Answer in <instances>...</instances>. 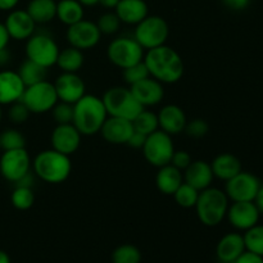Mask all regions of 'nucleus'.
Segmentation results:
<instances>
[{
  "label": "nucleus",
  "instance_id": "nucleus-5",
  "mask_svg": "<svg viewBox=\"0 0 263 263\" xmlns=\"http://www.w3.org/2000/svg\"><path fill=\"white\" fill-rule=\"evenodd\" d=\"M102 99L108 116H112V117H120L133 121L144 109L143 105L135 99L130 87H110L104 92Z\"/></svg>",
  "mask_w": 263,
  "mask_h": 263
},
{
  "label": "nucleus",
  "instance_id": "nucleus-48",
  "mask_svg": "<svg viewBox=\"0 0 263 263\" xmlns=\"http://www.w3.org/2000/svg\"><path fill=\"white\" fill-rule=\"evenodd\" d=\"M20 0H0V10H5V12H10L17 7Z\"/></svg>",
  "mask_w": 263,
  "mask_h": 263
},
{
  "label": "nucleus",
  "instance_id": "nucleus-28",
  "mask_svg": "<svg viewBox=\"0 0 263 263\" xmlns=\"http://www.w3.org/2000/svg\"><path fill=\"white\" fill-rule=\"evenodd\" d=\"M84 5L79 0H59L57 2V17L63 25H74L84 20Z\"/></svg>",
  "mask_w": 263,
  "mask_h": 263
},
{
  "label": "nucleus",
  "instance_id": "nucleus-3",
  "mask_svg": "<svg viewBox=\"0 0 263 263\" xmlns=\"http://www.w3.org/2000/svg\"><path fill=\"white\" fill-rule=\"evenodd\" d=\"M35 176L48 184H62L69 177L72 162L69 156L51 149H45L36 154L32 161Z\"/></svg>",
  "mask_w": 263,
  "mask_h": 263
},
{
  "label": "nucleus",
  "instance_id": "nucleus-37",
  "mask_svg": "<svg viewBox=\"0 0 263 263\" xmlns=\"http://www.w3.org/2000/svg\"><path fill=\"white\" fill-rule=\"evenodd\" d=\"M95 23L102 35H115L116 32H118L122 22L115 12H107L103 13Z\"/></svg>",
  "mask_w": 263,
  "mask_h": 263
},
{
  "label": "nucleus",
  "instance_id": "nucleus-13",
  "mask_svg": "<svg viewBox=\"0 0 263 263\" xmlns=\"http://www.w3.org/2000/svg\"><path fill=\"white\" fill-rule=\"evenodd\" d=\"M66 39L69 46L85 51L95 48L99 44L102 33H100L97 23L87 20H81L74 25L68 26Z\"/></svg>",
  "mask_w": 263,
  "mask_h": 263
},
{
  "label": "nucleus",
  "instance_id": "nucleus-25",
  "mask_svg": "<svg viewBox=\"0 0 263 263\" xmlns=\"http://www.w3.org/2000/svg\"><path fill=\"white\" fill-rule=\"evenodd\" d=\"M211 167H212L213 176L226 182L241 171V162L234 154L222 153L213 158Z\"/></svg>",
  "mask_w": 263,
  "mask_h": 263
},
{
  "label": "nucleus",
  "instance_id": "nucleus-9",
  "mask_svg": "<svg viewBox=\"0 0 263 263\" xmlns=\"http://www.w3.org/2000/svg\"><path fill=\"white\" fill-rule=\"evenodd\" d=\"M21 102L33 115H43L53 109L54 105L58 103V95L53 82L44 80L37 84L26 86Z\"/></svg>",
  "mask_w": 263,
  "mask_h": 263
},
{
  "label": "nucleus",
  "instance_id": "nucleus-26",
  "mask_svg": "<svg viewBox=\"0 0 263 263\" xmlns=\"http://www.w3.org/2000/svg\"><path fill=\"white\" fill-rule=\"evenodd\" d=\"M184 182L182 171L172 166L171 163L163 167H159L156 175L157 189L164 195H174L177 187Z\"/></svg>",
  "mask_w": 263,
  "mask_h": 263
},
{
  "label": "nucleus",
  "instance_id": "nucleus-7",
  "mask_svg": "<svg viewBox=\"0 0 263 263\" xmlns=\"http://www.w3.org/2000/svg\"><path fill=\"white\" fill-rule=\"evenodd\" d=\"M168 35V23L159 15H146L136 25L134 31V39L140 44L144 50H151L164 45Z\"/></svg>",
  "mask_w": 263,
  "mask_h": 263
},
{
  "label": "nucleus",
  "instance_id": "nucleus-42",
  "mask_svg": "<svg viewBox=\"0 0 263 263\" xmlns=\"http://www.w3.org/2000/svg\"><path fill=\"white\" fill-rule=\"evenodd\" d=\"M192 162H193L192 156H190L186 151H175L174 156H172V159H171L172 166H175L176 168H179L180 171L182 172L187 168V166H189Z\"/></svg>",
  "mask_w": 263,
  "mask_h": 263
},
{
  "label": "nucleus",
  "instance_id": "nucleus-35",
  "mask_svg": "<svg viewBox=\"0 0 263 263\" xmlns=\"http://www.w3.org/2000/svg\"><path fill=\"white\" fill-rule=\"evenodd\" d=\"M141 252L133 244L117 247L112 253V263H140Z\"/></svg>",
  "mask_w": 263,
  "mask_h": 263
},
{
  "label": "nucleus",
  "instance_id": "nucleus-36",
  "mask_svg": "<svg viewBox=\"0 0 263 263\" xmlns=\"http://www.w3.org/2000/svg\"><path fill=\"white\" fill-rule=\"evenodd\" d=\"M0 145L3 151L26 148V138L17 128H7L0 134Z\"/></svg>",
  "mask_w": 263,
  "mask_h": 263
},
{
  "label": "nucleus",
  "instance_id": "nucleus-53",
  "mask_svg": "<svg viewBox=\"0 0 263 263\" xmlns=\"http://www.w3.org/2000/svg\"><path fill=\"white\" fill-rule=\"evenodd\" d=\"M84 7H94L99 3V0H79Z\"/></svg>",
  "mask_w": 263,
  "mask_h": 263
},
{
  "label": "nucleus",
  "instance_id": "nucleus-46",
  "mask_svg": "<svg viewBox=\"0 0 263 263\" xmlns=\"http://www.w3.org/2000/svg\"><path fill=\"white\" fill-rule=\"evenodd\" d=\"M10 41V36L8 33L7 27H5L4 23L0 22V50L8 48V44Z\"/></svg>",
  "mask_w": 263,
  "mask_h": 263
},
{
  "label": "nucleus",
  "instance_id": "nucleus-41",
  "mask_svg": "<svg viewBox=\"0 0 263 263\" xmlns=\"http://www.w3.org/2000/svg\"><path fill=\"white\" fill-rule=\"evenodd\" d=\"M208 131H210V126H208L207 121L202 120V118H195V120L187 121L184 133L190 138L200 139L204 138Z\"/></svg>",
  "mask_w": 263,
  "mask_h": 263
},
{
  "label": "nucleus",
  "instance_id": "nucleus-31",
  "mask_svg": "<svg viewBox=\"0 0 263 263\" xmlns=\"http://www.w3.org/2000/svg\"><path fill=\"white\" fill-rule=\"evenodd\" d=\"M133 126L134 130L138 131V133L143 134V135L145 136L151 135L154 131L159 130L157 113L152 112V110H146L145 108H144V109L133 120Z\"/></svg>",
  "mask_w": 263,
  "mask_h": 263
},
{
  "label": "nucleus",
  "instance_id": "nucleus-15",
  "mask_svg": "<svg viewBox=\"0 0 263 263\" xmlns=\"http://www.w3.org/2000/svg\"><path fill=\"white\" fill-rule=\"evenodd\" d=\"M53 84L59 102L74 104L86 94V85L77 73L62 72Z\"/></svg>",
  "mask_w": 263,
  "mask_h": 263
},
{
  "label": "nucleus",
  "instance_id": "nucleus-17",
  "mask_svg": "<svg viewBox=\"0 0 263 263\" xmlns=\"http://www.w3.org/2000/svg\"><path fill=\"white\" fill-rule=\"evenodd\" d=\"M10 39L26 41L35 33L36 23L26 9H13L7 15L4 22Z\"/></svg>",
  "mask_w": 263,
  "mask_h": 263
},
{
  "label": "nucleus",
  "instance_id": "nucleus-19",
  "mask_svg": "<svg viewBox=\"0 0 263 263\" xmlns=\"http://www.w3.org/2000/svg\"><path fill=\"white\" fill-rule=\"evenodd\" d=\"M133 133V121L120 117H112V116H108L105 122L103 123L102 128H100V134H102L103 139L107 143L115 144V145L127 144Z\"/></svg>",
  "mask_w": 263,
  "mask_h": 263
},
{
  "label": "nucleus",
  "instance_id": "nucleus-30",
  "mask_svg": "<svg viewBox=\"0 0 263 263\" xmlns=\"http://www.w3.org/2000/svg\"><path fill=\"white\" fill-rule=\"evenodd\" d=\"M18 74L26 86L44 81L48 77V68L26 58L18 68Z\"/></svg>",
  "mask_w": 263,
  "mask_h": 263
},
{
  "label": "nucleus",
  "instance_id": "nucleus-43",
  "mask_svg": "<svg viewBox=\"0 0 263 263\" xmlns=\"http://www.w3.org/2000/svg\"><path fill=\"white\" fill-rule=\"evenodd\" d=\"M145 139L146 136L143 135V134L138 133V131L134 130L133 135L130 136L127 141V145H130L131 148H135V149H141L143 148L144 143H145Z\"/></svg>",
  "mask_w": 263,
  "mask_h": 263
},
{
  "label": "nucleus",
  "instance_id": "nucleus-1",
  "mask_svg": "<svg viewBox=\"0 0 263 263\" xmlns=\"http://www.w3.org/2000/svg\"><path fill=\"white\" fill-rule=\"evenodd\" d=\"M144 63L149 76L162 84H176L184 76L185 66L181 55L166 44L146 50Z\"/></svg>",
  "mask_w": 263,
  "mask_h": 263
},
{
  "label": "nucleus",
  "instance_id": "nucleus-39",
  "mask_svg": "<svg viewBox=\"0 0 263 263\" xmlns=\"http://www.w3.org/2000/svg\"><path fill=\"white\" fill-rule=\"evenodd\" d=\"M50 112L57 125L72 123V120H73V104H69V103L59 102L58 100V103L54 105Z\"/></svg>",
  "mask_w": 263,
  "mask_h": 263
},
{
  "label": "nucleus",
  "instance_id": "nucleus-24",
  "mask_svg": "<svg viewBox=\"0 0 263 263\" xmlns=\"http://www.w3.org/2000/svg\"><path fill=\"white\" fill-rule=\"evenodd\" d=\"M115 13L122 23L136 26L149 15V8L144 0H120Z\"/></svg>",
  "mask_w": 263,
  "mask_h": 263
},
{
  "label": "nucleus",
  "instance_id": "nucleus-38",
  "mask_svg": "<svg viewBox=\"0 0 263 263\" xmlns=\"http://www.w3.org/2000/svg\"><path fill=\"white\" fill-rule=\"evenodd\" d=\"M122 74H123V80H125L126 84H127L128 86H131V85L136 84V82H139V81H141V80L149 77V71L143 61V62H139V63L134 64V66H130V67H127V68L122 69Z\"/></svg>",
  "mask_w": 263,
  "mask_h": 263
},
{
  "label": "nucleus",
  "instance_id": "nucleus-33",
  "mask_svg": "<svg viewBox=\"0 0 263 263\" xmlns=\"http://www.w3.org/2000/svg\"><path fill=\"white\" fill-rule=\"evenodd\" d=\"M172 197H174L177 205H180L181 208H194L197 204L198 197H199V190L184 181L177 187Z\"/></svg>",
  "mask_w": 263,
  "mask_h": 263
},
{
  "label": "nucleus",
  "instance_id": "nucleus-23",
  "mask_svg": "<svg viewBox=\"0 0 263 263\" xmlns=\"http://www.w3.org/2000/svg\"><path fill=\"white\" fill-rule=\"evenodd\" d=\"M182 176H184V181L186 184L192 185L199 192L210 187L212 185L213 179H215L211 163L200 161V159L193 161L187 166V168L182 172Z\"/></svg>",
  "mask_w": 263,
  "mask_h": 263
},
{
  "label": "nucleus",
  "instance_id": "nucleus-10",
  "mask_svg": "<svg viewBox=\"0 0 263 263\" xmlns=\"http://www.w3.org/2000/svg\"><path fill=\"white\" fill-rule=\"evenodd\" d=\"M141 151L145 161L157 168L170 164L175 153L172 136L162 130L154 131L146 136Z\"/></svg>",
  "mask_w": 263,
  "mask_h": 263
},
{
  "label": "nucleus",
  "instance_id": "nucleus-47",
  "mask_svg": "<svg viewBox=\"0 0 263 263\" xmlns=\"http://www.w3.org/2000/svg\"><path fill=\"white\" fill-rule=\"evenodd\" d=\"M33 182H35V179H33V175L31 174V171L28 174H26L25 176L21 180H18L15 182V186H25V187H32Z\"/></svg>",
  "mask_w": 263,
  "mask_h": 263
},
{
  "label": "nucleus",
  "instance_id": "nucleus-2",
  "mask_svg": "<svg viewBox=\"0 0 263 263\" xmlns=\"http://www.w3.org/2000/svg\"><path fill=\"white\" fill-rule=\"evenodd\" d=\"M108 117L102 98L92 94H85L73 104L72 123L81 135L92 136L100 133L103 123Z\"/></svg>",
  "mask_w": 263,
  "mask_h": 263
},
{
  "label": "nucleus",
  "instance_id": "nucleus-8",
  "mask_svg": "<svg viewBox=\"0 0 263 263\" xmlns=\"http://www.w3.org/2000/svg\"><path fill=\"white\" fill-rule=\"evenodd\" d=\"M26 58L45 68L55 66L59 55L57 41L46 32H36L26 40Z\"/></svg>",
  "mask_w": 263,
  "mask_h": 263
},
{
  "label": "nucleus",
  "instance_id": "nucleus-32",
  "mask_svg": "<svg viewBox=\"0 0 263 263\" xmlns=\"http://www.w3.org/2000/svg\"><path fill=\"white\" fill-rule=\"evenodd\" d=\"M244 244L246 251L263 257V225L257 223L249 230L244 231Z\"/></svg>",
  "mask_w": 263,
  "mask_h": 263
},
{
  "label": "nucleus",
  "instance_id": "nucleus-49",
  "mask_svg": "<svg viewBox=\"0 0 263 263\" xmlns=\"http://www.w3.org/2000/svg\"><path fill=\"white\" fill-rule=\"evenodd\" d=\"M254 203L258 207L259 212L263 213V182H261V186H259L258 193H257V197L254 199Z\"/></svg>",
  "mask_w": 263,
  "mask_h": 263
},
{
  "label": "nucleus",
  "instance_id": "nucleus-55",
  "mask_svg": "<svg viewBox=\"0 0 263 263\" xmlns=\"http://www.w3.org/2000/svg\"><path fill=\"white\" fill-rule=\"evenodd\" d=\"M0 151H2V145H0Z\"/></svg>",
  "mask_w": 263,
  "mask_h": 263
},
{
  "label": "nucleus",
  "instance_id": "nucleus-50",
  "mask_svg": "<svg viewBox=\"0 0 263 263\" xmlns=\"http://www.w3.org/2000/svg\"><path fill=\"white\" fill-rule=\"evenodd\" d=\"M10 61V54L8 51V49H3L0 50V67H4L9 63Z\"/></svg>",
  "mask_w": 263,
  "mask_h": 263
},
{
  "label": "nucleus",
  "instance_id": "nucleus-18",
  "mask_svg": "<svg viewBox=\"0 0 263 263\" xmlns=\"http://www.w3.org/2000/svg\"><path fill=\"white\" fill-rule=\"evenodd\" d=\"M130 90L144 108L158 105L164 98L163 84L151 76L131 85Z\"/></svg>",
  "mask_w": 263,
  "mask_h": 263
},
{
  "label": "nucleus",
  "instance_id": "nucleus-44",
  "mask_svg": "<svg viewBox=\"0 0 263 263\" xmlns=\"http://www.w3.org/2000/svg\"><path fill=\"white\" fill-rule=\"evenodd\" d=\"M234 263H263V257L246 251Z\"/></svg>",
  "mask_w": 263,
  "mask_h": 263
},
{
  "label": "nucleus",
  "instance_id": "nucleus-45",
  "mask_svg": "<svg viewBox=\"0 0 263 263\" xmlns=\"http://www.w3.org/2000/svg\"><path fill=\"white\" fill-rule=\"evenodd\" d=\"M223 4L231 10H243L249 5L251 0H222Z\"/></svg>",
  "mask_w": 263,
  "mask_h": 263
},
{
  "label": "nucleus",
  "instance_id": "nucleus-4",
  "mask_svg": "<svg viewBox=\"0 0 263 263\" xmlns=\"http://www.w3.org/2000/svg\"><path fill=\"white\" fill-rule=\"evenodd\" d=\"M228 195L223 190L218 187L210 186L199 192L195 212L200 223L208 228L218 226L226 218L229 204H230Z\"/></svg>",
  "mask_w": 263,
  "mask_h": 263
},
{
  "label": "nucleus",
  "instance_id": "nucleus-16",
  "mask_svg": "<svg viewBox=\"0 0 263 263\" xmlns=\"http://www.w3.org/2000/svg\"><path fill=\"white\" fill-rule=\"evenodd\" d=\"M81 138L82 135L73 123L57 125L50 135L51 148L66 156H72L81 145Z\"/></svg>",
  "mask_w": 263,
  "mask_h": 263
},
{
  "label": "nucleus",
  "instance_id": "nucleus-27",
  "mask_svg": "<svg viewBox=\"0 0 263 263\" xmlns=\"http://www.w3.org/2000/svg\"><path fill=\"white\" fill-rule=\"evenodd\" d=\"M36 25H45L57 17L55 0H31L26 8Z\"/></svg>",
  "mask_w": 263,
  "mask_h": 263
},
{
  "label": "nucleus",
  "instance_id": "nucleus-22",
  "mask_svg": "<svg viewBox=\"0 0 263 263\" xmlns=\"http://www.w3.org/2000/svg\"><path fill=\"white\" fill-rule=\"evenodd\" d=\"M246 252L244 238L239 233H228L216 247V256L220 263H234Z\"/></svg>",
  "mask_w": 263,
  "mask_h": 263
},
{
  "label": "nucleus",
  "instance_id": "nucleus-52",
  "mask_svg": "<svg viewBox=\"0 0 263 263\" xmlns=\"http://www.w3.org/2000/svg\"><path fill=\"white\" fill-rule=\"evenodd\" d=\"M0 263H10V257L8 256L7 252L0 249Z\"/></svg>",
  "mask_w": 263,
  "mask_h": 263
},
{
  "label": "nucleus",
  "instance_id": "nucleus-12",
  "mask_svg": "<svg viewBox=\"0 0 263 263\" xmlns=\"http://www.w3.org/2000/svg\"><path fill=\"white\" fill-rule=\"evenodd\" d=\"M32 161L26 148L4 151L0 157V175L7 181L15 182L31 171Z\"/></svg>",
  "mask_w": 263,
  "mask_h": 263
},
{
  "label": "nucleus",
  "instance_id": "nucleus-29",
  "mask_svg": "<svg viewBox=\"0 0 263 263\" xmlns=\"http://www.w3.org/2000/svg\"><path fill=\"white\" fill-rule=\"evenodd\" d=\"M85 62L84 51L73 46H67V48L59 50L58 59H57L55 66L59 67L62 72H68V73H77L82 68Z\"/></svg>",
  "mask_w": 263,
  "mask_h": 263
},
{
  "label": "nucleus",
  "instance_id": "nucleus-11",
  "mask_svg": "<svg viewBox=\"0 0 263 263\" xmlns=\"http://www.w3.org/2000/svg\"><path fill=\"white\" fill-rule=\"evenodd\" d=\"M261 186V180L256 175L241 170L238 175L225 182L223 192L231 202H254Z\"/></svg>",
  "mask_w": 263,
  "mask_h": 263
},
{
  "label": "nucleus",
  "instance_id": "nucleus-6",
  "mask_svg": "<svg viewBox=\"0 0 263 263\" xmlns=\"http://www.w3.org/2000/svg\"><path fill=\"white\" fill-rule=\"evenodd\" d=\"M144 49L134 36H118L113 39L107 48V57L113 66L121 69L144 61Z\"/></svg>",
  "mask_w": 263,
  "mask_h": 263
},
{
  "label": "nucleus",
  "instance_id": "nucleus-51",
  "mask_svg": "<svg viewBox=\"0 0 263 263\" xmlns=\"http://www.w3.org/2000/svg\"><path fill=\"white\" fill-rule=\"evenodd\" d=\"M118 3H120V0H99L98 4H100L105 9H115Z\"/></svg>",
  "mask_w": 263,
  "mask_h": 263
},
{
  "label": "nucleus",
  "instance_id": "nucleus-14",
  "mask_svg": "<svg viewBox=\"0 0 263 263\" xmlns=\"http://www.w3.org/2000/svg\"><path fill=\"white\" fill-rule=\"evenodd\" d=\"M259 217L261 212L254 202H233L226 213L229 223L238 231H247L256 226Z\"/></svg>",
  "mask_w": 263,
  "mask_h": 263
},
{
  "label": "nucleus",
  "instance_id": "nucleus-21",
  "mask_svg": "<svg viewBox=\"0 0 263 263\" xmlns=\"http://www.w3.org/2000/svg\"><path fill=\"white\" fill-rule=\"evenodd\" d=\"M159 130L164 131L168 135H179L184 133L187 118L184 109L176 104H166L157 113Z\"/></svg>",
  "mask_w": 263,
  "mask_h": 263
},
{
  "label": "nucleus",
  "instance_id": "nucleus-54",
  "mask_svg": "<svg viewBox=\"0 0 263 263\" xmlns=\"http://www.w3.org/2000/svg\"><path fill=\"white\" fill-rule=\"evenodd\" d=\"M2 118H3V112H2V105H0V122H2Z\"/></svg>",
  "mask_w": 263,
  "mask_h": 263
},
{
  "label": "nucleus",
  "instance_id": "nucleus-20",
  "mask_svg": "<svg viewBox=\"0 0 263 263\" xmlns=\"http://www.w3.org/2000/svg\"><path fill=\"white\" fill-rule=\"evenodd\" d=\"M26 85L17 71H0V105H10L22 99Z\"/></svg>",
  "mask_w": 263,
  "mask_h": 263
},
{
  "label": "nucleus",
  "instance_id": "nucleus-34",
  "mask_svg": "<svg viewBox=\"0 0 263 263\" xmlns=\"http://www.w3.org/2000/svg\"><path fill=\"white\" fill-rule=\"evenodd\" d=\"M10 203L18 211H27L35 203V194L32 187L15 186L10 195Z\"/></svg>",
  "mask_w": 263,
  "mask_h": 263
},
{
  "label": "nucleus",
  "instance_id": "nucleus-40",
  "mask_svg": "<svg viewBox=\"0 0 263 263\" xmlns=\"http://www.w3.org/2000/svg\"><path fill=\"white\" fill-rule=\"evenodd\" d=\"M30 116L31 112L21 100H18V102L9 105L8 118H9L10 122L14 123V125H22V123H25L26 121L30 118Z\"/></svg>",
  "mask_w": 263,
  "mask_h": 263
}]
</instances>
